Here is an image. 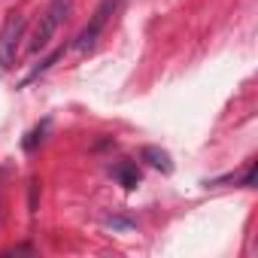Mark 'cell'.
Wrapping results in <instances>:
<instances>
[{"instance_id":"6da1fadb","label":"cell","mask_w":258,"mask_h":258,"mask_svg":"<svg viewBox=\"0 0 258 258\" xmlns=\"http://www.w3.org/2000/svg\"><path fill=\"white\" fill-rule=\"evenodd\" d=\"M70 0H52L49 4V10L40 16V22H37V28H34V37H31V43H28V52L31 55H37V52H43L49 43H52V37L58 34V28L64 25V19H67V13H70Z\"/></svg>"},{"instance_id":"7a4b0ae2","label":"cell","mask_w":258,"mask_h":258,"mask_svg":"<svg viewBox=\"0 0 258 258\" xmlns=\"http://www.w3.org/2000/svg\"><path fill=\"white\" fill-rule=\"evenodd\" d=\"M121 4L124 0H100L97 4V10H94V16L88 19V25L79 31V37H76V52H91L94 46H97V40H100V34L106 31V25L112 22V16L121 10Z\"/></svg>"},{"instance_id":"3957f363","label":"cell","mask_w":258,"mask_h":258,"mask_svg":"<svg viewBox=\"0 0 258 258\" xmlns=\"http://www.w3.org/2000/svg\"><path fill=\"white\" fill-rule=\"evenodd\" d=\"M25 25H28L25 16L10 13L7 22H4V28H0V76H4L16 64V58H19V46L25 40Z\"/></svg>"},{"instance_id":"277c9868","label":"cell","mask_w":258,"mask_h":258,"mask_svg":"<svg viewBox=\"0 0 258 258\" xmlns=\"http://www.w3.org/2000/svg\"><path fill=\"white\" fill-rule=\"evenodd\" d=\"M140 158L143 161H149L155 170H161V173H173V158H170V152L167 149H158V146H143L140 149Z\"/></svg>"},{"instance_id":"5b68a950","label":"cell","mask_w":258,"mask_h":258,"mask_svg":"<svg viewBox=\"0 0 258 258\" xmlns=\"http://www.w3.org/2000/svg\"><path fill=\"white\" fill-rule=\"evenodd\" d=\"M112 176L124 188H137L140 185V167H137V161H118V164H112Z\"/></svg>"},{"instance_id":"8992f818","label":"cell","mask_w":258,"mask_h":258,"mask_svg":"<svg viewBox=\"0 0 258 258\" xmlns=\"http://www.w3.org/2000/svg\"><path fill=\"white\" fill-rule=\"evenodd\" d=\"M64 52H67V46H58V49H55V52H52L49 58H43V61H40V67H34V70H31V73H28V76H25V79L19 82V88H28V85L34 82V79H40L43 73H49V70H52V67H55V64H58V61L64 58Z\"/></svg>"},{"instance_id":"52a82bcc","label":"cell","mask_w":258,"mask_h":258,"mask_svg":"<svg viewBox=\"0 0 258 258\" xmlns=\"http://www.w3.org/2000/svg\"><path fill=\"white\" fill-rule=\"evenodd\" d=\"M46 127H49V121L37 124L34 131H31V134H28V137L22 140V149H25V152H34V149H37V143H43V134H46Z\"/></svg>"},{"instance_id":"ba28073f","label":"cell","mask_w":258,"mask_h":258,"mask_svg":"<svg viewBox=\"0 0 258 258\" xmlns=\"http://www.w3.org/2000/svg\"><path fill=\"white\" fill-rule=\"evenodd\" d=\"M106 225H109V228H115V231H131V228H134V222H127V219H121V216L106 219Z\"/></svg>"},{"instance_id":"9c48e42d","label":"cell","mask_w":258,"mask_h":258,"mask_svg":"<svg viewBox=\"0 0 258 258\" xmlns=\"http://www.w3.org/2000/svg\"><path fill=\"white\" fill-rule=\"evenodd\" d=\"M243 188H255V164H249V170L243 173Z\"/></svg>"},{"instance_id":"30bf717a","label":"cell","mask_w":258,"mask_h":258,"mask_svg":"<svg viewBox=\"0 0 258 258\" xmlns=\"http://www.w3.org/2000/svg\"><path fill=\"white\" fill-rule=\"evenodd\" d=\"M37 188H40V185H37V179H34V182H31V210H37Z\"/></svg>"}]
</instances>
